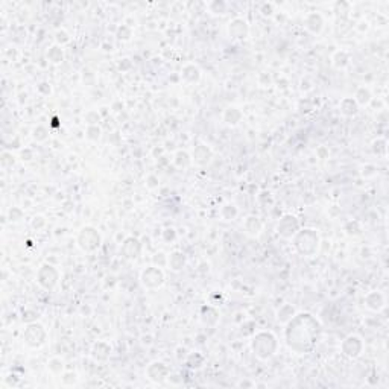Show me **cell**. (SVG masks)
<instances>
[{
    "mask_svg": "<svg viewBox=\"0 0 389 389\" xmlns=\"http://www.w3.org/2000/svg\"><path fill=\"white\" fill-rule=\"evenodd\" d=\"M318 322L310 315H298L287 328V344L298 353H306L315 345Z\"/></svg>",
    "mask_w": 389,
    "mask_h": 389,
    "instance_id": "obj_1",
    "label": "cell"
},
{
    "mask_svg": "<svg viewBox=\"0 0 389 389\" xmlns=\"http://www.w3.org/2000/svg\"><path fill=\"white\" fill-rule=\"evenodd\" d=\"M275 345H277L275 338L271 333H260V335H257V338L253 342V348L260 357L272 356L275 351Z\"/></svg>",
    "mask_w": 389,
    "mask_h": 389,
    "instance_id": "obj_2",
    "label": "cell"
},
{
    "mask_svg": "<svg viewBox=\"0 0 389 389\" xmlns=\"http://www.w3.org/2000/svg\"><path fill=\"white\" fill-rule=\"evenodd\" d=\"M99 242L101 237L98 231H95L93 228H84L79 234V245L87 251H92L96 247H99Z\"/></svg>",
    "mask_w": 389,
    "mask_h": 389,
    "instance_id": "obj_3",
    "label": "cell"
},
{
    "mask_svg": "<svg viewBox=\"0 0 389 389\" xmlns=\"http://www.w3.org/2000/svg\"><path fill=\"white\" fill-rule=\"evenodd\" d=\"M24 338H26V342L29 345L32 347H38L43 344L44 338H46V333H44V328L40 325V324H31L24 332Z\"/></svg>",
    "mask_w": 389,
    "mask_h": 389,
    "instance_id": "obj_4",
    "label": "cell"
},
{
    "mask_svg": "<svg viewBox=\"0 0 389 389\" xmlns=\"http://www.w3.org/2000/svg\"><path fill=\"white\" fill-rule=\"evenodd\" d=\"M296 241L306 242V245H301L300 248H298L303 254H312L318 247V236L313 234L312 230H304L303 233H300V236L296 237Z\"/></svg>",
    "mask_w": 389,
    "mask_h": 389,
    "instance_id": "obj_5",
    "label": "cell"
},
{
    "mask_svg": "<svg viewBox=\"0 0 389 389\" xmlns=\"http://www.w3.org/2000/svg\"><path fill=\"white\" fill-rule=\"evenodd\" d=\"M141 280L149 287L160 286L163 283V272L160 271L158 267H149V269H146V271L143 272Z\"/></svg>",
    "mask_w": 389,
    "mask_h": 389,
    "instance_id": "obj_6",
    "label": "cell"
},
{
    "mask_svg": "<svg viewBox=\"0 0 389 389\" xmlns=\"http://www.w3.org/2000/svg\"><path fill=\"white\" fill-rule=\"evenodd\" d=\"M228 31H230V35L234 38H245L248 34V24L242 18H236L230 23Z\"/></svg>",
    "mask_w": 389,
    "mask_h": 389,
    "instance_id": "obj_7",
    "label": "cell"
},
{
    "mask_svg": "<svg viewBox=\"0 0 389 389\" xmlns=\"http://www.w3.org/2000/svg\"><path fill=\"white\" fill-rule=\"evenodd\" d=\"M298 228V222L293 216H286L281 219L280 225H278V231L284 236V237H290Z\"/></svg>",
    "mask_w": 389,
    "mask_h": 389,
    "instance_id": "obj_8",
    "label": "cell"
},
{
    "mask_svg": "<svg viewBox=\"0 0 389 389\" xmlns=\"http://www.w3.org/2000/svg\"><path fill=\"white\" fill-rule=\"evenodd\" d=\"M341 108H342V113H344V114H348V116H351V114H354V113L357 111L356 102H354L353 99H344Z\"/></svg>",
    "mask_w": 389,
    "mask_h": 389,
    "instance_id": "obj_9",
    "label": "cell"
},
{
    "mask_svg": "<svg viewBox=\"0 0 389 389\" xmlns=\"http://www.w3.org/2000/svg\"><path fill=\"white\" fill-rule=\"evenodd\" d=\"M210 157H212L210 149H207V147L204 146V152L201 154V152H199V149L196 147V151H195V158H196V161H198V163L204 164V163H207L208 160H210Z\"/></svg>",
    "mask_w": 389,
    "mask_h": 389,
    "instance_id": "obj_10",
    "label": "cell"
},
{
    "mask_svg": "<svg viewBox=\"0 0 389 389\" xmlns=\"http://www.w3.org/2000/svg\"><path fill=\"white\" fill-rule=\"evenodd\" d=\"M170 264H172L173 269H181L183 264H184V256L179 254V253L172 254V257H170Z\"/></svg>",
    "mask_w": 389,
    "mask_h": 389,
    "instance_id": "obj_11",
    "label": "cell"
},
{
    "mask_svg": "<svg viewBox=\"0 0 389 389\" xmlns=\"http://www.w3.org/2000/svg\"><path fill=\"white\" fill-rule=\"evenodd\" d=\"M313 18H315L313 23H309V21H307V27L310 29L312 32H319L321 27H322V18H321L319 14H313Z\"/></svg>",
    "mask_w": 389,
    "mask_h": 389,
    "instance_id": "obj_12",
    "label": "cell"
},
{
    "mask_svg": "<svg viewBox=\"0 0 389 389\" xmlns=\"http://www.w3.org/2000/svg\"><path fill=\"white\" fill-rule=\"evenodd\" d=\"M357 101L361 102V104H367L368 101H370V93H368V90H361V92L357 93Z\"/></svg>",
    "mask_w": 389,
    "mask_h": 389,
    "instance_id": "obj_13",
    "label": "cell"
}]
</instances>
